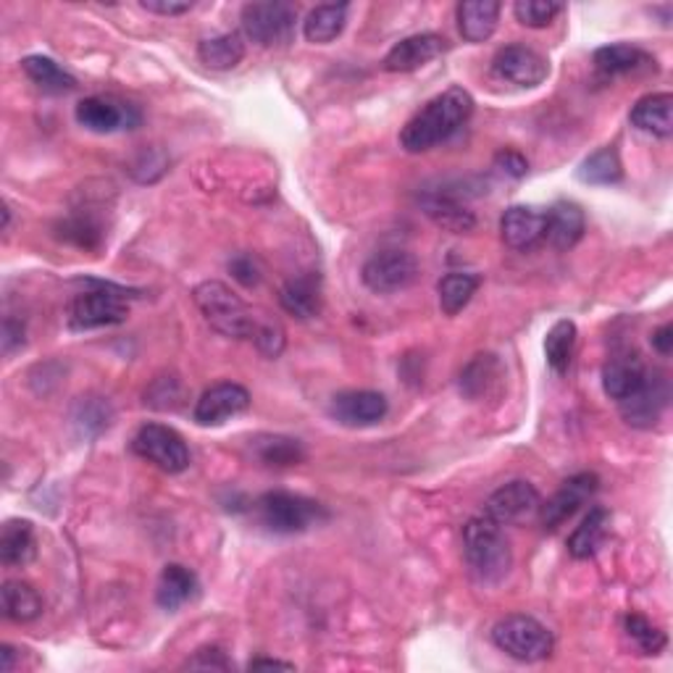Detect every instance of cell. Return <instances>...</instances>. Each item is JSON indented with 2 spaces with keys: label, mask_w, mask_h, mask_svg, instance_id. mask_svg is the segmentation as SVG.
I'll list each match as a JSON object with an SVG mask.
<instances>
[{
  "label": "cell",
  "mask_w": 673,
  "mask_h": 673,
  "mask_svg": "<svg viewBox=\"0 0 673 673\" xmlns=\"http://www.w3.org/2000/svg\"><path fill=\"white\" fill-rule=\"evenodd\" d=\"M474 114V98L463 87H450L426 103L400 132L408 153H424L450 140Z\"/></svg>",
  "instance_id": "6da1fadb"
},
{
  "label": "cell",
  "mask_w": 673,
  "mask_h": 673,
  "mask_svg": "<svg viewBox=\"0 0 673 673\" xmlns=\"http://www.w3.org/2000/svg\"><path fill=\"white\" fill-rule=\"evenodd\" d=\"M463 553L471 574L484 585H497L513 566V550L505 540L500 523L489 516H476L463 527Z\"/></svg>",
  "instance_id": "7a4b0ae2"
},
{
  "label": "cell",
  "mask_w": 673,
  "mask_h": 673,
  "mask_svg": "<svg viewBox=\"0 0 673 673\" xmlns=\"http://www.w3.org/2000/svg\"><path fill=\"white\" fill-rule=\"evenodd\" d=\"M196 306L203 314V319L211 323V329H216L219 334L235 336V340H252L258 329V319L252 316V310L245 306L243 297L232 293L224 282H203L198 284L196 293Z\"/></svg>",
  "instance_id": "3957f363"
},
{
  "label": "cell",
  "mask_w": 673,
  "mask_h": 673,
  "mask_svg": "<svg viewBox=\"0 0 673 673\" xmlns=\"http://www.w3.org/2000/svg\"><path fill=\"white\" fill-rule=\"evenodd\" d=\"M258 519L274 534H300L327 519L321 503L293 492H267L256 503Z\"/></svg>",
  "instance_id": "277c9868"
},
{
  "label": "cell",
  "mask_w": 673,
  "mask_h": 673,
  "mask_svg": "<svg viewBox=\"0 0 673 673\" xmlns=\"http://www.w3.org/2000/svg\"><path fill=\"white\" fill-rule=\"evenodd\" d=\"M492 642L500 647L505 656L523 660V663H536V660L550 658L555 647L547 626H542L532 616H521V613L497 621L495 629H492Z\"/></svg>",
  "instance_id": "5b68a950"
},
{
  "label": "cell",
  "mask_w": 673,
  "mask_h": 673,
  "mask_svg": "<svg viewBox=\"0 0 673 673\" xmlns=\"http://www.w3.org/2000/svg\"><path fill=\"white\" fill-rule=\"evenodd\" d=\"M95 290L76 295L69 306V327L74 332H90V329L114 327V323L127 321L129 306L125 290H116L111 284L93 282Z\"/></svg>",
  "instance_id": "8992f818"
},
{
  "label": "cell",
  "mask_w": 673,
  "mask_h": 673,
  "mask_svg": "<svg viewBox=\"0 0 673 673\" xmlns=\"http://www.w3.org/2000/svg\"><path fill=\"white\" fill-rule=\"evenodd\" d=\"M297 22V9L284 0H267V3H248L243 9V29L261 48L282 45L293 40Z\"/></svg>",
  "instance_id": "52a82bcc"
},
{
  "label": "cell",
  "mask_w": 673,
  "mask_h": 673,
  "mask_svg": "<svg viewBox=\"0 0 673 673\" xmlns=\"http://www.w3.org/2000/svg\"><path fill=\"white\" fill-rule=\"evenodd\" d=\"M132 450L166 474H179L190 465V450H187L182 435L164 424L140 426L132 439Z\"/></svg>",
  "instance_id": "ba28073f"
},
{
  "label": "cell",
  "mask_w": 673,
  "mask_h": 673,
  "mask_svg": "<svg viewBox=\"0 0 673 673\" xmlns=\"http://www.w3.org/2000/svg\"><path fill=\"white\" fill-rule=\"evenodd\" d=\"M361 274L371 293L392 295L416 282L418 261L408 250H379L364 263Z\"/></svg>",
  "instance_id": "9c48e42d"
},
{
  "label": "cell",
  "mask_w": 673,
  "mask_h": 673,
  "mask_svg": "<svg viewBox=\"0 0 673 673\" xmlns=\"http://www.w3.org/2000/svg\"><path fill=\"white\" fill-rule=\"evenodd\" d=\"M600 487V479L592 471H585V474H576L571 479L560 484V489L555 492L553 497L545 505H540V521L547 532H555V529L563 527L571 516L579 513L585 505L592 500L594 492Z\"/></svg>",
  "instance_id": "30bf717a"
},
{
  "label": "cell",
  "mask_w": 673,
  "mask_h": 673,
  "mask_svg": "<svg viewBox=\"0 0 673 673\" xmlns=\"http://www.w3.org/2000/svg\"><path fill=\"white\" fill-rule=\"evenodd\" d=\"M671 387L669 379L660 371H647V379L642 381L637 392L629 394L626 400H621V416L629 426L637 429H652L663 416L665 405H669Z\"/></svg>",
  "instance_id": "8fae6325"
},
{
  "label": "cell",
  "mask_w": 673,
  "mask_h": 673,
  "mask_svg": "<svg viewBox=\"0 0 673 673\" xmlns=\"http://www.w3.org/2000/svg\"><path fill=\"white\" fill-rule=\"evenodd\" d=\"M540 505L542 497L534 489V484L516 479V482L503 484L500 489L492 492L489 500L484 503V516H489L500 527L503 523H521L540 513Z\"/></svg>",
  "instance_id": "7c38bea8"
},
{
  "label": "cell",
  "mask_w": 673,
  "mask_h": 673,
  "mask_svg": "<svg viewBox=\"0 0 673 673\" xmlns=\"http://www.w3.org/2000/svg\"><path fill=\"white\" fill-rule=\"evenodd\" d=\"M76 121L90 132L108 134L116 132V129H134L140 125V114L129 103L93 95V98L76 103Z\"/></svg>",
  "instance_id": "4fadbf2b"
},
{
  "label": "cell",
  "mask_w": 673,
  "mask_h": 673,
  "mask_svg": "<svg viewBox=\"0 0 673 673\" xmlns=\"http://www.w3.org/2000/svg\"><path fill=\"white\" fill-rule=\"evenodd\" d=\"M387 411H390V405H387L385 394L371 390H351L334 394L332 408H329L334 421H340L342 426H353V429L379 424V421L387 416Z\"/></svg>",
  "instance_id": "5bb4252c"
},
{
  "label": "cell",
  "mask_w": 673,
  "mask_h": 673,
  "mask_svg": "<svg viewBox=\"0 0 673 673\" xmlns=\"http://www.w3.org/2000/svg\"><path fill=\"white\" fill-rule=\"evenodd\" d=\"M495 71L519 87H536L547 80L550 67L545 58L527 45H505L495 56Z\"/></svg>",
  "instance_id": "9a60e30c"
},
{
  "label": "cell",
  "mask_w": 673,
  "mask_h": 673,
  "mask_svg": "<svg viewBox=\"0 0 673 673\" xmlns=\"http://www.w3.org/2000/svg\"><path fill=\"white\" fill-rule=\"evenodd\" d=\"M250 392L235 381H222V385L211 387L200 394L196 405V421L203 426H219L226 418L237 416V413L248 411Z\"/></svg>",
  "instance_id": "2e32d148"
},
{
  "label": "cell",
  "mask_w": 673,
  "mask_h": 673,
  "mask_svg": "<svg viewBox=\"0 0 673 673\" xmlns=\"http://www.w3.org/2000/svg\"><path fill=\"white\" fill-rule=\"evenodd\" d=\"M445 48H448L445 37L435 35V32H424V35H413L400 40L381 63H385V69L392 71V74H405V71H416L426 67L429 61H435L437 56L445 54Z\"/></svg>",
  "instance_id": "e0dca14e"
},
{
  "label": "cell",
  "mask_w": 673,
  "mask_h": 673,
  "mask_svg": "<svg viewBox=\"0 0 673 673\" xmlns=\"http://www.w3.org/2000/svg\"><path fill=\"white\" fill-rule=\"evenodd\" d=\"M545 213L529 209V205H513L503 213L500 235L503 243L513 250L534 248L540 239H545Z\"/></svg>",
  "instance_id": "ac0fdd59"
},
{
  "label": "cell",
  "mask_w": 673,
  "mask_h": 673,
  "mask_svg": "<svg viewBox=\"0 0 673 673\" xmlns=\"http://www.w3.org/2000/svg\"><path fill=\"white\" fill-rule=\"evenodd\" d=\"M647 371H650V368L645 366V361L639 358L637 353L631 351L616 353L603 368V387L607 398L618 400V403L621 400H626L629 394H634L639 387H642Z\"/></svg>",
  "instance_id": "d6986e66"
},
{
  "label": "cell",
  "mask_w": 673,
  "mask_h": 673,
  "mask_svg": "<svg viewBox=\"0 0 673 673\" xmlns=\"http://www.w3.org/2000/svg\"><path fill=\"white\" fill-rule=\"evenodd\" d=\"M421 211L432 219L437 226H442L445 232H452V235H465L476 226V216L471 213L456 196H448V192H424L418 198Z\"/></svg>",
  "instance_id": "ffe728a7"
},
{
  "label": "cell",
  "mask_w": 673,
  "mask_h": 673,
  "mask_svg": "<svg viewBox=\"0 0 673 673\" xmlns=\"http://www.w3.org/2000/svg\"><path fill=\"white\" fill-rule=\"evenodd\" d=\"M545 239L555 250H571L585 237V211L576 203L560 200L545 213Z\"/></svg>",
  "instance_id": "44dd1931"
},
{
  "label": "cell",
  "mask_w": 673,
  "mask_h": 673,
  "mask_svg": "<svg viewBox=\"0 0 673 673\" xmlns=\"http://www.w3.org/2000/svg\"><path fill=\"white\" fill-rule=\"evenodd\" d=\"M280 303L295 319H314L321 310V280L319 274L308 271V274L293 276V280L284 282L280 290Z\"/></svg>",
  "instance_id": "7402d4cb"
},
{
  "label": "cell",
  "mask_w": 673,
  "mask_h": 673,
  "mask_svg": "<svg viewBox=\"0 0 673 673\" xmlns=\"http://www.w3.org/2000/svg\"><path fill=\"white\" fill-rule=\"evenodd\" d=\"M631 125L642 132L656 134V138H671L673 132V95L671 93H652L634 103Z\"/></svg>",
  "instance_id": "603a6c76"
},
{
  "label": "cell",
  "mask_w": 673,
  "mask_h": 673,
  "mask_svg": "<svg viewBox=\"0 0 673 673\" xmlns=\"http://www.w3.org/2000/svg\"><path fill=\"white\" fill-rule=\"evenodd\" d=\"M500 19V3L497 0H465L458 5V29L465 43L489 40Z\"/></svg>",
  "instance_id": "cb8c5ba5"
},
{
  "label": "cell",
  "mask_w": 673,
  "mask_h": 673,
  "mask_svg": "<svg viewBox=\"0 0 673 673\" xmlns=\"http://www.w3.org/2000/svg\"><path fill=\"white\" fill-rule=\"evenodd\" d=\"M37 553V540H35V527L29 521L11 519L3 523V532H0V563L9 568L14 566H27Z\"/></svg>",
  "instance_id": "d4e9b609"
},
{
  "label": "cell",
  "mask_w": 673,
  "mask_h": 673,
  "mask_svg": "<svg viewBox=\"0 0 673 673\" xmlns=\"http://www.w3.org/2000/svg\"><path fill=\"white\" fill-rule=\"evenodd\" d=\"M198 594V576L190 568L179 566V563H168L161 571L158 589H155V600L164 611H177L182 607L187 600H192Z\"/></svg>",
  "instance_id": "484cf974"
},
{
  "label": "cell",
  "mask_w": 673,
  "mask_h": 673,
  "mask_svg": "<svg viewBox=\"0 0 673 673\" xmlns=\"http://www.w3.org/2000/svg\"><path fill=\"white\" fill-rule=\"evenodd\" d=\"M656 69V58L645 50L634 48V45H605V48L594 50V69L600 71L603 76H621V74H631V71Z\"/></svg>",
  "instance_id": "4316f807"
},
{
  "label": "cell",
  "mask_w": 673,
  "mask_h": 673,
  "mask_svg": "<svg viewBox=\"0 0 673 673\" xmlns=\"http://www.w3.org/2000/svg\"><path fill=\"white\" fill-rule=\"evenodd\" d=\"M611 532V513L605 508H592L587 519L576 527V532L568 536V553L576 560H587L598 553Z\"/></svg>",
  "instance_id": "83f0119b"
},
{
  "label": "cell",
  "mask_w": 673,
  "mask_h": 673,
  "mask_svg": "<svg viewBox=\"0 0 673 673\" xmlns=\"http://www.w3.org/2000/svg\"><path fill=\"white\" fill-rule=\"evenodd\" d=\"M347 22V3H323L310 11L306 22H303V35L308 43L327 45L334 37L342 35Z\"/></svg>",
  "instance_id": "f1b7e54d"
},
{
  "label": "cell",
  "mask_w": 673,
  "mask_h": 673,
  "mask_svg": "<svg viewBox=\"0 0 673 673\" xmlns=\"http://www.w3.org/2000/svg\"><path fill=\"white\" fill-rule=\"evenodd\" d=\"M479 274H471V271H450L445 274L437 284V295H439V308H442L445 316H456L469 306L471 297L476 295Z\"/></svg>",
  "instance_id": "f546056e"
},
{
  "label": "cell",
  "mask_w": 673,
  "mask_h": 673,
  "mask_svg": "<svg viewBox=\"0 0 673 673\" xmlns=\"http://www.w3.org/2000/svg\"><path fill=\"white\" fill-rule=\"evenodd\" d=\"M500 385V361L492 353H482L463 368L461 392L469 400H482Z\"/></svg>",
  "instance_id": "4dcf8cb0"
},
{
  "label": "cell",
  "mask_w": 673,
  "mask_h": 673,
  "mask_svg": "<svg viewBox=\"0 0 673 673\" xmlns=\"http://www.w3.org/2000/svg\"><path fill=\"white\" fill-rule=\"evenodd\" d=\"M22 69H24V74L37 84V87L45 90V93L61 95V93H71V90L76 87L74 76H71L69 71H63L54 58H48V56H27L22 61Z\"/></svg>",
  "instance_id": "1f68e13d"
},
{
  "label": "cell",
  "mask_w": 673,
  "mask_h": 673,
  "mask_svg": "<svg viewBox=\"0 0 673 673\" xmlns=\"http://www.w3.org/2000/svg\"><path fill=\"white\" fill-rule=\"evenodd\" d=\"M198 56L209 69H216V71L235 69L237 63L245 58V43L237 32H226V35L209 37V40L200 43Z\"/></svg>",
  "instance_id": "d6a6232c"
},
{
  "label": "cell",
  "mask_w": 673,
  "mask_h": 673,
  "mask_svg": "<svg viewBox=\"0 0 673 673\" xmlns=\"http://www.w3.org/2000/svg\"><path fill=\"white\" fill-rule=\"evenodd\" d=\"M56 237L82 250H98L103 243V226L90 213H71L56 224Z\"/></svg>",
  "instance_id": "836d02e7"
},
{
  "label": "cell",
  "mask_w": 673,
  "mask_h": 673,
  "mask_svg": "<svg viewBox=\"0 0 673 673\" xmlns=\"http://www.w3.org/2000/svg\"><path fill=\"white\" fill-rule=\"evenodd\" d=\"M252 450H256L258 461L267 465H297L306 458V450L303 445L293 437H282V435H261L256 439H250Z\"/></svg>",
  "instance_id": "e575fe53"
},
{
  "label": "cell",
  "mask_w": 673,
  "mask_h": 673,
  "mask_svg": "<svg viewBox=\"0 0 673 673\" xmlns=\"http://www.w3.org/2000/svg\"><path fill=\"white\" fill-rule=\"evenodd\" d=\"M3 611L11 621L27 624V621H35L43 613V600L37 589H32L27 581H5Z\"/></svg>",
  "instance_id": "d590c367"
},
{
  "label": "cell",
  "mask_w": 673,
  "mask_h": 673,
  "mask_svg": "<svg viewBox=\"0 0 673 673\" xmlns=\"http://www.w3.org/2000/svg\"><path fill=\"white\" fill-rule=\"evenodd\" d=\"M624 177V166L616 147H600L579 166V179L587 185H616Z\"/></svg>",
  "instance_id": "8d00e7d4"
},
{
  "label": "cell",
  "mask_w": 673,
  "mask_h": 673,
  "mask_svg": "<svg viewBox=\"0 0 673 673\" xmlns=\"http://www.w3.org/2000/svg\"><path fill=\"white\" fill-rule=\"evenodd\" d=\"M574 351H576V323L558 321L553 329H550L547 340H545V355H547L550 368L558 374L568 371Z\"/></svg>",
  "instance_id": "74e56055"
},
{
  "label": "cell",
  "mask_w": 673,
  "mask_h": 673,
  "mask_svg": "<svg viewBox=\"0 0 673 673\" xmlns=\"http://www.w3.org/2000/svg\"><path fill=\"white\" fill-rule=\"evenodd\" d=\"M624 626H626V634L631 637V642L637 645L645 656H658V652L665 647V634L660 631L658 626H652L645 616H639V613L626 616Z\"/></svg>",
  "instance_id": "f35d334b"
},
{
  "label": "cell",
  "mask_w": 673,
  "mask_h": 673,
  "mask_svg": "<svg viewBox=\"0 0 673 673\" xmlns=\"http://www.w3.org/2000/svg\"><path fill=\"white\" fill-rule=\"evenodd\" d=\"M560 9L563 5L553 3V0H519V3L513 5V14L523 27L542 29L560 14Z\"/></svg>",
  "instance_id": "ab89813d"
},
{
  "label": "cell",
  "mask_w": 673,
  "mask_h": 673,
  "mask_svg": "<svg viewBox=\"0 0 673 673\" xmlns=\"http://www.w3.org/2000/svg\"><path fill=\"white\" fill-rule=\"evenodd\" d=\"M252 340H256L258 351L269 355V358H276L284 347V332L280 323L274 321H258V329L256 334H252Z\"/></svg>",
  "instance_id": "60d3db41"
},
{
  "label": "cell",
  "mask_w": 673,
  "mask_h": 673,
  "mask_svg": "<svg viewBox=\"0 0 673 673\" xmlns=\"http://www.w3.org/2000/svg\"><path fill=\"white\" fill-rule=\"evenodd\" d=\"M229 271L232 276L239 284H245V287H256L258 282H261V263H258L256 256H250V252H239L229 261Z\"/></svg>",
  "instance_id": "b9f144b4"
},
{
  "label": "cell",
  "mask_w": 673,
  "mask_h": 673,
  "mask_svg": "<svg viewBox=\"0 0 673 673\" xmlns=\"http://www.w3.org/2000/svg\"><path fill=\"white\" fill-rule=\"evenodd\" d=\"M185 669H200V671H229L232 663L219 647H203L196 652V658H190L185 663Z\"/></svg>",
  "instance_id": "7bdbcfd3"
},
{
  "label": "cell",
  "mask_w": 673,
  "mask_h": 673,
  "mask_svg": "<svg viewBox=\"0 0 673 673\" xmlns=\"http://www.w3.org/2000/svg\"><path fill=\"white\" fill-rule=\"evenodd\" d=\"M495 166L500 168L503 174H508V177H513V179L527 177V172H529L527 158H523V155L516 153V151H500V153H497L495 155Z\"/></svg>",
  "instance_id": "ee69618b"
},
{
  "label": "cell",
  "mask_w": 673,
  "mask_h": 673,
  "mask_svg": "<svg viewBox=\"0 0 673 673\" xmlns=\"http://www.w3.org/2000/svg\"><path fill=\"white\" fill-rule=\"evenodd\" d=\"M142 9L153 11L161 16H179L192 9L190 0H142Z\"/></svg>",
  "instance_id": "f6af8a7d"
},
{
  "label": "cell",
  "mask_w": 673,
  "mask_h": 673,
  "mask_svg": "<svg viewBox=\"0 0 673 673\" xmlns=\"http://www.w3.org/2000/svg\"><path fill=\"white\" fill-rule=\"evenodd\" d=\"M24 345V327L14 319H5L3 323V353L11 355L16 347Z\"/></svg>",
  "instance_id": "bcb514c9"
},
{
  "label": "cell",
  "mask_w": 673,
  "mask_h": 673,
  "mask_svg": "<svg viewBox=\"0 0 673 673\" xmlns=\"http://www.w3.org/2000/svg\"><path fill=\"white\" fill-rule=\"evenodd\" d=\"M652 347H656L660 355H671V351H673V327H671V323H663V327L652 332Z\"/></svg>",
  "instance_id": "7dc6e473"
},
{
  "label": "cell",
  "mask_w": 673,
  "mask_h": 673,
  "mask_svg": "<svg viewBox=\"0 0 673 673\" xmlns=\"http://www.w3.org/2000/svg\"><path fill=\"white\" fill-rule=\"evenodd\" d=\"M250 671H293L295 665L293 663H284V660H271V658H256V660H250V665H248Z\"/></svg>",
  "instance_id": "c3c4849f"
},
{
  "label": "cell",
  "mask_w": 673,
  "mask_h": 673,
  "mask_svg": "<svg viewBox=\"0 0 673 673\" xmlns=\"http://www.w3.org/2000/svg\"><path fill=\"white\" fill-rule=\"evenodd\" d=\"M14 647L11 645H3L0 647V658H3V665H0V669H3L5 673H9L11 669H14Z\"/></svg>",
  "instance_id": "681fc988"
}]
</instances>
